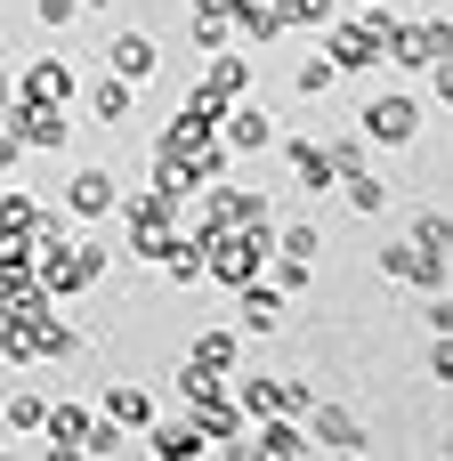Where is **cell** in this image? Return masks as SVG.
I'll return each instance as SVG.
<instances>
[{
	"label": "cell",
	"instance_id": "6da1fadb",
	"mask_svg": "<svg viewBox=\"0 0 453 461\" xmlns=\"http://www.w3.org/2000/svg\"><path fill=\"white\" fill-rule=\"evenodd\" d=\"M105 267H113V251L97 235H57V243L32 251V276H41L49 300H81L89 284H105Z\"/></svg>",
	"mask_w": 453,
	"mask_h": 461
},
{
	"label": "cell",
	"instance_id": "7a4b0ae2",
	"mask_svg": "<svg viewBox=\"0 0 453 461\" xmlns=\"http://www.w3.org/2000/svg\"><path fill=\"white\" fill-rule=\"evenodd\" d=\"M219 227H276V203H267L259 186H227V178H211V186L186 194V235H219Z\"/></svg>",
	"mask_w": 453,
	"mask_h": 461
},
{
	"label": "cell",
	"instance_id": "3957f363",
	"mask_svg": "<svg viewBox=\"0 0 453 461\" xmlns=\"http://www.w3.org/2000/svg\"><path fill=\"white\" fill-rule=\"evenodd\" d=\"M381 32H389V8H381V0H373L365 16H332V24H324L332 73H381Z\"/></svg>",
	"mask_w": 453,
	"mask_h": 461
},
{
	"label": "cell",
	"instance_id": "277c9868",
	"mask_svg": "<svg viewBox=\"0 0 453 461\" xmlns=\"http://www.w3.org/2000/svg\"><path fill=\"white\" fill-rule=\"evenodd\" d=\"M446 49H453V16H413V24L389 16V32H381V65H405V73H430Z\"/></svg>",
	"mask_w": 453,
	"mask_h": 461
},
{
	"label": "cell",
	"instance_id": "5b68a950",
	"mask_svg": "<svg viewBox=\"0 0 453 461\" xmlns=\"http://www.w3.org/2000/svg\"><path fill=\"white\" fill-rule=\"evenodd\" d=\"M0 130H8L24 154H65V146H73L65 105H32V97H8V105H0Z\"/></svg>",
	"mask_w": 453,
	"mask_h": 461
},
{
	"label": "cell",
	"instance_id": "8992f818",
	"mask_svg": "<svg viewBox=\"0 0 453 461\" xmlns=\"http://www.w3.org/2000/svg\"><path fill=\"white\" fill-rule=\"evenodd\" d=\"M300 429H308V446H316V454H340V461L373 454V429H365L349 405H324V397H316V405L300 413Z\"/></svg>",
	"mask_w": 453,
	"mask_h": 461
},
{
	"label": "cell",
	"instance_id": "52a82bcc",
	"mask_svg": "<svg viewBox=\"0 0 453 461\" xmlns=\"http://www.w3.org/2000/svg\"><path fill=\"white\" fill-rule=\"evenodd\" d=\"M357 138H365V146H413V138H421V97H405V89L373 97V105L357 113Z\"/></svg>",
	"mask_w": 453,
	"mask_h": 461
},
{
	"label": "cell",
	"instance_id": "ba28073f",
	"mask_svg": "<svg viewBox=\"0 0 453 461\" xmlns=\"http://www.w3.org/2000/svg\"><path fill=\"white\" fill-rule=\"evenodd\" d=\"M65 211H73V219H89V227H97V219H113V211H122V178H113L105 162H81V170L65 178Z\"/></svg>",
	"mask_w": 453,
	"mask_h": 461
},
{
	"label": "cell",
	"instance_id": "9c48e42d",
	"mask_svg": "<svg viewBox=\"0 0 453 461\" xmlns=\"http://www.w3.org/2000/svg\"><path fill=\"white\" fill-rule=\"evenodd\" d=\"M381 276H389V284H413V292H446L453 259L446 251H421V243H389V251H381Z\"/></svg>",
	"mask_w": 453,
	"mask_h": 461
},
{
	"label": "cell",
	"instance_id": "30bf717a",
	"mask_svg": "<svg viewBox=\"0 0 453 461\" xmlns=\"http://www.w3.org/2000/svg\"><path fill=\"white\" fill-rule=\"evenodd\" d=\"M219 146H227V154H267V146H276V113H267L259 97H235V105L219 113Z\"/></svg>",
	"mask_w": 453,
	"mask_h": 461
},
{
	"label": "cell",
	"instance_id": "8fae6325",
	"mask_svg": "<svg viewBox=\"0 0 453 461\" xmlns=\"http://www.w3.org/2000/svg\"><path fill=\"white\" fill-rule=\"evenodd\" d=\"M235 332H243V340H276V332H284V292H276L267 276L235 284Z\"/></svg>",
	"mask_w": 453,
	"mask_h": 461
},
{
	"label": "cell",
	"instance_id": "7c38bea8",
	"mask_svg": "<svg viewBox=\"0 0 453 461\" xmlns=\"http://www.w3.org/2000/svg\"><path fill=\"white\" fill-rule=\"evenodd\" d=\"M97 57H105V73H122L130 89H146V81L162 73V49H154V32H113Z\"/></svg>",
	"mask_w": 453,
	"mask_h": 461
},
{
	"label": "cell",
	"instance_id": "4fadbf2b",
	"mask_svg": "<svg viewBox=\"0 0 453 461\" xmlns=\"http://www.w3.org/2000/svg\"><path fill=\"white\" fill-rule=\"evenodd\" d=\"M16 97H32V105H73V97H81V73H73L65 57H32L24 81H16Z\"/></svg>",
	"mask_w": 453,
	"mask_h": 461
},
{
	"label": "cell",
	"instance_id": "5bb4252c",
	"mask_svg": "<svg viewBox=\"0 0 453 461\" xmlns=\"http://www.w3.org/2000/svg\"><path fill=\"white\" fill-rule=\"evenodd\" d=\"M211 65H203V89L219 97V105H235V97H251V81H259V57H235V49H203Z\"/></svg>",
	"mask_w": 453,
	"mask_h": 461
},
{
	"label": "cell",
	"instance_id": "9a60e30c",
	"mask_svg": "<svg viewBox=\"0 0 453 461\" xmlns=\"http://www.w3.org/2000/svg\"><path fill=\"white\" fill-rule=\"evenodd\" d=\"M130 113H138V89H130L122 73H97V81H89V122L122 138V130H130Z\"/></svg>",
	"mask_w": 453,
	"mask_h": 461
},
{
	"label": "cell",
	"instance_id": "2e32d148",
	"mask_svg": "<svg viewBox=\"0 0 453 461\" xmlns=\"http://www.w3.org/2000/svg\"><path fill=\"white\" fill-rule=\"evenodd\" d=\"M284 162H292V186H300V194H332V186H340L324 138H284Z\"/></svg>",
	"mask_w": 453,
	"mask_h": 461
},
{
	"label": "cell",
	"instance_id": "e0dca14e",
	"mask_svg": "<svg viewBox=\"0 0 453 461\" xmlns=\"http://www.w3.org/2000/svg\"><path fill=\"white\" fill-rule=\"evenodd\" d=\"M97 413H105L113 429H130V438H138V429L154 421V397H146L138 381H105V397H97Z\"/></svg>",
	"mask_w": 453,
	"mask_h": 461
},
{
	"label": "cell",
	"instance_id": "ac0fdd59",
	"mask_svg": "<svg viewBox=\"0 0 453 461\" xmlns=\"http://www.w3.org/2000/svg\"><path fill=\"white\" fill-rule=\"evenodd\" d=\"M138 438H146V454H154V461H195V454H211V446L195 438V421H186V413H178V421H146Z\"/></svg>",
	"mask_w": 453,
	"mask_h": 461
},
{
	"label": "cell",
	"instance_id": "d6986e66",
	"mask_svg": "<svg viewBox=\"0 0 453 461\" xmlns=\"http://www.w3.org/2000/svg\"><path fill=\"white\" fill-rule=\"evenodd\" d=\"M186 365H211V373H243V332L219 324V332H195L186 340Z\"/></svg>",
	"mask_w": 453,
	"mask_h": 461
},
{
	"label": "cell",
	"instance_id": "ffe728a7",
	"mask_svg": "<svg viewBox=\"0 0 453 461\" xmlns=\"http://www.w3.org/2000/svg\"><path fill=\"white\" fill-rule=\"evenodd\" d=\"M186 32H195V49H227L235 41V0H186Z\"/></svg>",
	"mask_w": 453,
	"mask_h": 461
},
{
	"label": "cell",
	"instance_id": "44dd1931",
	"mask_svg": "<svg viewBox=\"0 0 453 461\" xmlns=\"http://www.w3.org/2000/svg\"><path fill=\"white\" fill-rule=\"evenodd\" d=\"M89 421H97V413H89V405H49V413H41V438H49V454H81V438H89Z\"/></svg>",
	"mask_w": 453,
	"mask_h": 461
},
{
	"label": "cell",
	"instance_id": "7402d4cb",
	"mask_svg": "<svg viewBox=\"0 0 453 461\" xmlns=\"http://www.w3.org/2000/svg\"><path fill=\"white\" fill-rule=\"evenodd\" d=\"M32 348H41L49 365H73V357H81V332H73L57 308H41V316H32Z\"/></svg>",
	"mask_w": 453,
	"mask_h": 461
},
{
	"label": "cell",
	"instance_id": "603a6c76",
	"mask_svg": "<svg viewBox=\"0 0 453 461\" xmlns=\"http://www.w3.org/2000/svg\"><path fill=\"white\" fill-rule=\"evenodd\" d=\"M41 211H49V203H41L32 186H8V178H0V235H24V243H32Z\"/></svg>",
	"mask_w": 453,
	"mask_h": 461
},
{
	"label": "cell",
	"instance_id": "cb8c5ba5",
	"mask_svg": "<svg viewBox=\"0 0 453 461\" xmlns=\"http://www.w3.org/2000/svg\"><path fill=\"white\" fill-rule=\"evenodd\" d=\"M235 32H243L251 49H276V41H284V16H276V0H251V8H235Z\"/></svg>",
	"mask_w": 453,
	"mask_h": 461
},
{
	"label": "cell",
	"instance_id": "d4e9b609",
	"mask_svg": "<svg viewBox=\"0 0 453 461\" xmlns=\"http://www.w3.org/2000/svg\"><path fill=\"white\" fill-rule=\"evenodd\" d=\"M276 16H284V32H324L340 16V0H276Z\"/></svg>",
	"mask_w": 453,
	"mask_h": 461
},
{
	"label": "cell",
	"instance_id": "484cf974",
	"mask_svg": "<svg viewBox=\"0 0 453 461\" xmlns=\"http://www.w3.org/2000/svg\"><path fill=\"white\" fill-rule=\"evenodd\" d=\"M211 397H227V373H211V365H178V405H211Z\"/></svg>",
	"mask_w": 453,
	"mask_h": 461
},
{
	"label": "cell",
	"instance_id": "4316f807",
	"mask_svg": "<svg viewBox=\"0 0 453 461\" xmlns=\"http://www.w3.org/2000/svg\"><path fill=\"white\" fill-rule=\"evenodd\" d=\"M340 186H349V211H357V219H381V203H389L381 170H357V178H340Z\"/></svg>",
	"mask_w": 453,
	"mask_h": 461
},
{
	"label": "cell",
	"instance_id": "83f0119b",
	"mask_svg": "<svg viewBox=\"0 0 453 461\" xmlns=\"http://www.w3.org/2000/svg\"><path fill=\"white\" fill-rule=\"evenodd\" d=\"M162 276H170L178 292H195V284H203V243H195V235H178V251L162 259Z\"/></svg>",
	"mask_w": 453,
	"mask_h": 461
},
{
	"label": "cell",
	"instance_id": "f1b7e54d",
	"mask_svg": "<svg viewBox=\"0 0 453 461\" xmlns=\"http://www.w3.org/2000/svg\"><path fill=\"white\" fill-rule=\"evenodd\" d=\"M41 413H49V397H32V389H24V397H8L0 429H8V438H41Z\"/></svg>",
	"mask_w": 453,
	"mask_h": 461
},
{
	"label": "cell",
	"instance_id": "f546056e",
	"mask_svg": "<svg viewBox=\"0 0 453 461\" xmlns=\"http://www.w3.org/2000/svg\"><path fill=\"white\" fill-rule=\"evenodd\" d=\"M405 243H421V251H446V259H453V219H446V211H421V219L405 227Z\"/></svg>",
	"mask_w": 453,
	"mask_h": 461
},
{
	"label": "cell",
	"instance_id": "4dcf8cb0",
	"mask_svg": "<svg viewBox=\"0 0 453 461\" xmlns=\"http://www.w3.org/2000/svg\"><path fill=\"white\" fill-rule=\"evenodd\" d=\"M324 154H332V178H357V170H373V146H365L357 130H349V138H332Z\"/></svg>",
	"mask_w": 453,
	"mask_h": 461
},
{
	"label": "cell",
	"instance_id": "1f68e13d",
	"mask_svg": "<svg viewBox=\"0 0 453 461\" xmlns=\"http://www.w3.org/2000/svg\"><path fill=\"white\" fill-rule=\"evenodd\" d=\"M122 446H130V429H113L105 413H97V421H89V438H81V454H89V461H122Z\"/></svg>",
	"mask_w": 453,
	"mask_h": 461
},
{
	"label": "cell",
	"instance_id": "d6a6232c",
	"mask_svg": "<svg viewBox=\"0 0 453 461\" xmlns=\"http://www.w3.org/2000/svg\"><path fill=\"white\" fill-rule=\"evenodd\" d=\"M276 251H292V259H316V251H324V235H316L308 219H292V227H276Z\"/></svg>",
	"mask_w": 453,
	"mask_h": 461
},
{
	"label": "cell",
	"instance_id": "836d02e7",
	"mask_svg": "<svg viewBox=\"0 0 453 461\" xmlns=\"http://www.w3.org/2000/svg\"><path fill=\"white\" fill-rule=\"evenodd\" d=\"M332 81H340V73H332V57H308V65L292 73V89H300V97H324Z\"/></svg>",
	"mask_w": 453,
	"mask_h": 461
},
{
	"label": "cell",
	"instance_id": "e575fe53",
	"mask_svg": "<svg viewBox=\"0 0 453 461\" xmlns=\"http://www.w3.org/2000/svg\"><path fill=\"white\" fill-rule=\"evenodd\" d=\"M32 16H41V24H49V32H65V24H73V16H81V0H32Z\"/></svg>",
	"mask_w": 453,
	"mask_h": 461
},
{
	"label": "cell",
	"instance_id": "d590c367",
	"mask_svg": "<svg viewBox=\"0 0 453 461\" xmlns=\"http://www.w3.org/2000/svg\"><path fill=\"white\" fill-rule=\"evenodd\" d=\"M430 381H438V389L453 381V332H438V340H430Z\"/></svg>",
	"mask_w": 453,
	"mask_h": 461
},
{
	"label": "cell",
	"instance_id": "8d00e7d4",
	"mask_svg": "<svg viewBox=\"0 0 453 461\" xmlns=\"http://www.w3.org/2000/svg\"><path fill=\"white\" fill-rule=\"evenodd\" d=\"M308 405H316V381H292V373H284V413H292V421H300V413H308Z\"/></svg>",
	"mask_w": 453,
	"mask_h": 461
},
{
	"label": "cell",
	"instance_id": "74e56055",
	"mask_svg": "<svg viewBox=\"0 0 453 461\" xmlns=\"http://www.w3.org/2000/svg\"><path fill=\"white\" fill-rule=\"evenodd\" d=\"M16 162H24V146H16V138L0 130V178H16Z\"/></svg>",
	"mask_w": 453,
	"mask_h": 461
},
{
	"label": "cell",
	"instance_id": "f35d334b",
	"mask_svg": "<svg viewBox=\"0 0 453 461\" xmlns=\"http://www.w3.org/2000/svg\"><path fill=\"white\" fill-rule=\"evenodd\" d=\"M8 97H16V73H8V65H0V105H8Z\"/></svg>",
	"mask_w": 453,
	"mask_h": 461
},
{
	"label": "cell",
	"instance_id": "ab89813d",
	"mask_svg": "<svg viewBox=\"0 0 453 461\" xmlns=\"http://www.w3.org/2000/svg\"><path fill=\"white\" fill-rule=\"evenodd\" d=\"M81 8H113V0H81Z\"/></svg>",
	"mask_w": 453,
	"mask_h": 461
},
{
	"label": "cell",
	"instance_id": "60d3db41",
	"mask_svg": "<svg viewBox=\"0 0 453 461\" xmlns=\"http://www.w3.org/2000/svg\"><path fill=\"white\" fill-rule=\"evenodd\" d=\"M357 8H373V0H357Z\"/></svg>",
	"mask_w": 453,
	"mask_h": 461
},
{
	"label": "cell",
	"instance_id": "b9f144b4",
	"mask_svg": "<svg viewBox=\"0 0 453 461\" xmlns=\"http://www.w3.org/2000/svg\"><path fill=\"white\" fill-rule=\"evenodd\" d=\"M235 8H251V0H235Z\"/></svg>",
	"mask_w": 453,
	"mask_h": 461
}]
</instances>
